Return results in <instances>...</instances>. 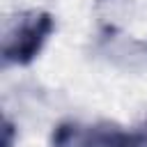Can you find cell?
<instances>
[{
	"label": "cell",
	"instance_id": "2",
	"mask_svg": "<svg viewBox=\"0 0 147 147\" xmlns=\"http://www.w3.org/2000/svg\"><path fill=\"white\" fill-rule=\"evenodd\" d=\"M51 147H147V122L133 129L113 122H62L51 136Z\"/></svg>",
	"mask_w": 147,
	"mask_h": 147
},
{
	"label": "cell",
	"instance_id": "3",
	"mask_svg": "<svg viewBox=\"0 0 147 147\" xmlns=\"http://www.w3.org/2000/svg\"><path fill=\"white\" fill-rule=\"evenodd\" d=\"M14 145V126L9 119H5V140H2V147H11Z\"/></svg>",
	"mask_w": 147,
	"mask_h": 147
},
{
	"label": "cell",
	"instance_id": "1",
	"mask_svg": "<svg viewBox=\"0 0 147 147\" xmlns=\"http://www.w3.org/2000/svg\"><path fill=\"white\" fill-rule=\"evenodd\" d=\"M55 32V16L46 9H23L5 21L2 60L5 64L25 67L39 57Z\"/></svg>",
	"mask_w": 147,
	"mask_h": 147
}]
</instances>
